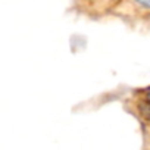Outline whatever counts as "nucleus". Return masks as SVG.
Listing matches in <instances>:
<instances>
[{"label":"nucleus","instance_id":"1","mask_svg":"<svg viewBox=\"0 0 150 150\" xmlns=\"http://www.w3.org/2000/svg\"><path fill=\"white\" fill-rule=\"evenodd\" d=\"M127 24H140L150 21V0H119L112 15Z\"/></svg>","mask_w":150,"mask_h":150},{"label":"nucleus","instance_id":"3","mask_svg":"<svg viewBox=\"0 0 150 150\" xmlns=\"http://www.w3.org/2000/svg\"><path fill=\"white\" fill-rule=\"evenodd\" d=\"M118 3H119V0H90V5L84 15L94 18V19L110 16Z\"/></svg>","mask_w":150,"mask_h":150},{"label":"nucleus","instance_id":"4","mask_svg":"<svg viewBox=\"0 0 150 150\" xmlns=\"http://www.w3.org/2000/svg\"><path fill=\"white\" fill-rule=\"evenodd\" d=\"M72 3H74V8L80 13H86V11L90 5V0H72Z\"/></svg>","mask_w":150,"mask_h":150},{"label":"nucleus","instance_id":"2","mask_svg":"<svg viewBox=\"0 0 150 150\" xmlns=\"http://www.w3.org/2000/svg\"><path fill=\"white\" fill-rule=\"evenodd\" d=\"M128 108L140 121L144 141L150 146V88L135 93L128 102Z\"/></svg>","mask_w":150,"mask_h":150}]
</instances>
